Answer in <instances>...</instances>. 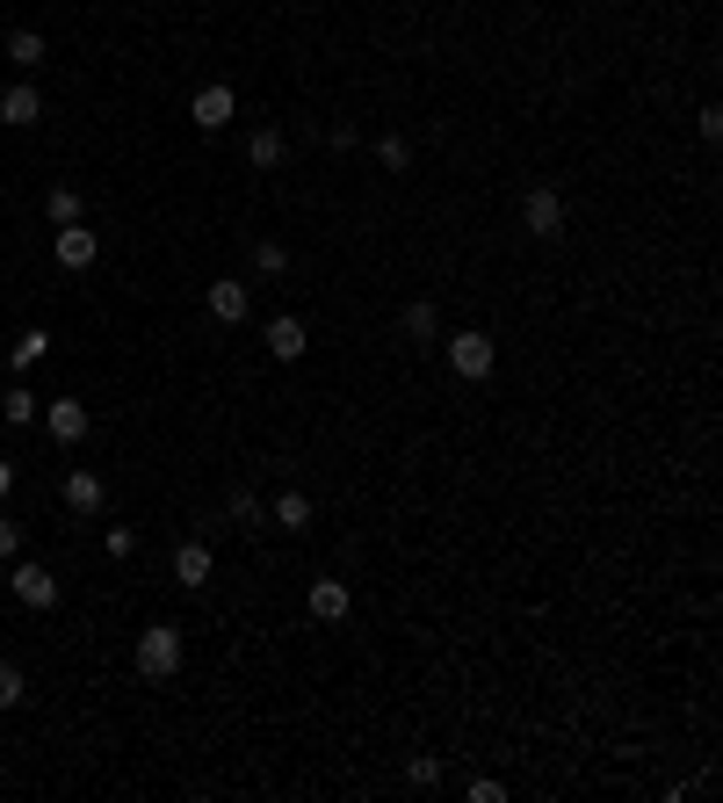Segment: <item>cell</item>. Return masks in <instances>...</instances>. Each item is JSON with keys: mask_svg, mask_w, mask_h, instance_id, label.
Masks as SVG:
<instances>
[{"mask_svg": "<svg viewBox=\"0 0 723 803\" xmlns=\"http://www.w3.org/2000/svg\"><path fill=\"white\" fill-rule=\"evenodd\" d=\"M52 254H58V268H94V261H102V232H87V225H58Z\"/></svg>", "mask_w": 723, "mask_h": 803, "instance_id": "cell-6", "label": "cell"}, {"mask_svg": "<svg viewBox=\"0 0 723 803\" xmlns=\"http://www.w3.org/2000/svg\"><path fill=\"white\" fill-rule=\"evenodd\" d=\"M268 522L290 528V536H304V528H311V500H304V492H276V500H268Z\"/></svg>", "mask_w": 723, "mask_h": 803, "instance_id": "cell-15", "label": "cell"}, {"mask_svg": "<svg viewBox=\"0 0 723 803\" xmlns=\"http://www.w3.org/2000/svg\"><path fill=\"white\" fill-rule=\"evenodd\" d=\"M102 543H109V558H131V550H138V536H131V528H109Z\"/></svg>", "mask_w": 723, "mask_h": 803, "instance_id": "cell-28", "label": "cell"}, {"mask_svg": "<svg viewBox=\"0 0 723 803\" xmlns=\"http://www.w3.org/2000/svg\"><path fill=\"white\" fill-rule=\"evenodd\" d=\"M138 673L145 681H174V673H181V629L174 623L138 629Z\"/></svg>", "mask_w": 723, "mask_h": 803, "instance_id": "cell-1", "label": "cell"}, {"mask_svg": "<svg viewBox=\"0 0 723 803\" xmlns=\"http://www.w3.org/2000/svg\"><path fill=\"white\" fill-rule=\"evenodd\" d=\"M694 131H702V138H709V145H716V138H723V109H716V102H709V109H702V116H694Z\"/></svg>", "mask_w": 723, "mask_h": 803, "instance_id": "cell-26", "label": "cell"}, {"mask_svg": "<svg viewBox=\"0 0 723 803\" xmlns=\"http://www.w3.org/2000/svg\"><path fill=\"white\" fill-rule=\"evenodd\" d=\"M377 159L391 167V175H405V167H413V138H398V131H383V138H377Z\"/></svg>", "mask_w": 723, "mask_h": 803, "instance_id": "cell-22", "label": "cell"}, {"mask_svg": "<svg viewBox=\"0 0 723 803\" xmlns=\"http://www.w3.org/2000/svg\"><path fill=\"white\" fill-rule=\"evenodd\" d=\"M398 333H405L413 348H442V312H434V304H405V319H398Z\"/></svg>", "mask_w": 723, "mask_h": 803, "instance_id": "cell-13", "label": "cell"}, {"mask_svg": "<svg viewBox=\"0 0 723 803\" xmlns=\"http://www.w3.org/2000/svg\"><path fill=\"white\" fill-rule=\"evenodd\" d=\"M304 609L319 615V623H347V609H355V594H347V579H311Z\"/></svg>", "mask_w": 723, "mask_h": 803, "instance_id": "cell-9", "label": "cell"}, {"mask_svg": "<svg viewBox=\"0 0 723 803\" xmlns=\"http://www.w3.org/2000/svg\"><path fill=\"white\" fill-rule=\"evenodd\" d=\"M102 500H109V486L94 471H73L66 478V506H73V514H102Z\"/></svg>", "mask_w": 723, "mask_h": 803, "instance_id": "cell-14", "label": "cell"}, {"mask_svg": "<svg viewBox=\"0 0 723 803\" xmlns=\"http://www.w3.org/2000/svg\"><path fill=\"white\" fill-rule=\"evenodd\" d=\"M224 514H232V522H240V528H260V514H268V506H260V492H232V500H224Z\"/></svg>", "mask_w": 723, "mask_h": 803, "instance_id": "cell-23", "label": "cell"}, {"mask_svg": "<svg viewBox=\"0 0 723 803\" xmlns=\"http://www.w3.org/2000/svg\"><path fill=\"white\" fill-rule=\"evenodd\" d=\"M8 587H15L22 609H58V572L36 558H15V572H8Z\"/></svg>", "mask_w": 723, "mask_h": 803, "instance_id": "cell-4", "label": "cell"}, {"mask_svg": "<svg viewBox=\"0 0 723 803\" xmlns=\"http://www.w3.org/2000/svg\"><path fill=\"white\" fill-rule=\"evenodd\" d=\"M8 66L36 73V66H44V36H36V30H15V36H8Z\"/></svg>", "mask_w": 723, "mask_h": 803, "instance_id": "cell-17", "label": "cell"}, {"mask_svg": "<svg viewBox=\"0 0 723 803\" xmlns=\"http://www.w3.org/2000/svg\"><path fill=\"white\" fill-rule=\"evenodd\" d=\"M8 492H15V464H8V456H0V500H8Z\"/></svg>", "mask_w": 723, "mask_h": 803, "instance_id": "cell-30", "label": "cell"}, {"mask_svg": "<svg viewBox=\"0 0 723 803\" xmlns=\"http://www.w3.org/2000/svg\"><path fill=\"white\" fill-rule=\"evenodd\" d=\"M521 232H529V239H557V232H565V189L543 181V189L521 196Z\"/></svg>", "mask_w": 723, "mask_h": 803, "instance_id": "cell-3", "label": "cell"}, {"mask_svg": "<svg viewBox=\"0 0 723 803\" xmlns=\"http://www.w3.org/2000/svg\"><path fill=\"white\" fill-rule=\"evenodd\" d=\"M0 355H8V341H0Z\"/></svg>", "mask_w": 723, "mask_h": 803, "instance_id": "cell-31", "label": "cell"}, {"mask_svg": "<svg viewBox=\"0 0 723 803\" xmlns=\"http://www.w3.org/2000/svg\"><path fill=\"white\" fill-rule=\"evenodd\" d=\"M254 268H260V276H282V268H290V246H282V239H260L254 246Z\"/></svg>", "mask_w": 723, "mask_h": 803, "instance_id": "cell-24", "label": "cell"}, {"mask_svg": "<svg viewBox=\"0 0 723 803\" xmlns=\"http://www.w3.org/2000/svg\"><path fill=\"white\" fill-rule=\"evenodd\" d=\"M189 116H196V131H224V123L240 116V94H232V88L218 80V88H203V94L189 102Z\"/></svg>", "mask_w": 723, "mask_h": 803, "instance_id": "cell-8", "label": "cell"}, {"mask_svg": "<svg viewBox=\"0 0 723 803\" xmlns=\"http://www.w3.org/2000/svg\"><path fill=\"white\" fill-rule=\"evenodd\" d=\"M0 123H8V131H30V123H44V88H36V80H15V88L0 94Z\"/></svg>", "mask_w": 723, "mask_h": 803, "instance_id": "cell-7", "label": "cell"}, {"mask_svg": "<svg viewBox=\"0 0 723 803\" xmlns=\"http://www.w3.org/2000/svg\"><path fill=\"white\" fill-rule=\"evenodd\" d=\"M507 796V782H492V774H478V782H470V803H500Z\"/></svg>", "mask_w": 723, "mask_h": 803, "instance_id": "cell-27", "label": "cell"}, {"mask_svg": "<svg viewBox=\"0 0 723 803\" xmlns=\"http://www.w3.org/2000/svg\"><path fill=\"white\" fill-rule=\"evenodd\" d=\"M44 427H52V442H58V449H80V442H87V427H94V413H87L80 399H52V405H44Z\"/></svg>", "mask_w": 723, "mask_h": 803, "instance_id": "cell-5", "label": "cell"}, {"mask_svg": "<svg viewBox=\"0 0 723 803\" xmlns=\"http://www.w3.org/2000/svg\"><path fill=\"white\" fill-rule=\"evenodd\" d=\"M44 355H52V333H44V326H30V333L15 341V348H8V369H22V377H30V369L44 363Z\"/></svg>", "mask_w": 723, "mask_h": 803, "instance_id": "cell-16", "label": "cell"}, {"mask_svg": "<svg viewBox=\"0 0 723 803\" xmlns=\"http://www.w3.org/2000/svg\"><path fill=\"white\" fill-rule=\"evenodd\" d=\"M405 782H413V789H434V782H442V760H434V752H413V760H405Z\"/></svg>", "mask_w": 723, "mask_h": 803, "instance_id": "cell-25", "label": "cell"}, {"mask_svg": "<svg viewBox=\"0 0 723 803\" xmlns=\"http://www.w3.org/2000/svg\"><path fill=\"white\" fill-rule=\"evenodd\" d=\"M15 550H22V528H15V522H0V558L15 565Z\"/></svg>", "mask_w": 723, "mask_h": 803, "instance_id": "cell-29", "label": "cell"}, {"mask_svg": "<svg viewBox=\"0 0 723 803\" xmlns=\"http://www.w3.org/2000/svg\"><path fill=\"white\" fill-rule=\"evenodd\" d=\"M44 218L52 225H80V189H44Z\"/></svg>", "mask_w": 723, "mask_h": 803, "instance_id": "cell-19", "label": "cell"}, {"mask_svg": "<svg viewBox=\"0 0 723 803\" xmlns=\"http://www.w3.org/2000/svg\"><path fill=\"white\" fill-rule=\"evenodd\" d=\"M282 153H290L282 131H254V138H246V159H254V167H282Z\"/></svg>", "mask_w": 723, "mask_h": 803, "instance_id": "cell-18", "label": "cell"}, {"mask_svg": "<svg viewBox=\"0 0 723 803\" xmlns=\"http://www.w3.org/2000/svg\"><path fill=\"white\" fill-rule=\"evenodd\" d=\"M304 319H290V312H276L268 319V355H276V363H297V355H304Z\"/></svg>", "mask_w": 723, "mask_h": 803, "instance_id": "cell-12", "label": "cell"}, {"mask_svg": "<svg viewBox=\"0 0 723 803\" xmlns=\"http://www.w3.org/2000/svg\"><path fill=\"white\" fill-rule=\"evenodd\" d=\"M30 702V681H22V666L15 659H0V710H22Z\"/></svg>", "mask_w": 723, "mask_h": 803, "instance_id": "cell-21", "label": "cell"}, {"mask_svg": "<svg viewBox=\"0 0 723 803\" xmlns=\"http://www.w3.org/2000/svg\"><path fill=\"white\" fill-rule=\"evenodd\" d=\"M210 319H218V326H240V319H246V304H254V290H246V282H232V276H218V282H210Z\"/></svg>", "mask_w": 723, "mask_h": 803, "instance_id": "cell-10", "label": "cell"}, {"mask_svg": "<svg viewBox=\"0 0 723 803\" xmlns=\"http://www.w3.org/2000/svg\"><path fill=\"white\" fill-rule=\"evenodd\" d=\"M442 348H448V369H456V377H470V384H478V377H492V369H500V348H492V333H478V326L448 333Z\"/></svg>", "mask_w": 723, "mask_h": 803, "instance_id": "cell-2", "label": "cell"}, {"mask_svg": "<svg viewBox=\"0 0 723 803\" xmlns=\"http://www.w3.org/2000/svg\"><path fill=\"white\" fill-rule=\"evenodd\" d=\"M210 572H218L210 543H181V550H174V587H210Z\"/></svg>", "mask_w": 723, "mask_h": 803, "instance_id": "cell-11", "label": "cell"}, {"mask_svg": "<svg viewBox=\"0 0 723 803\" xmlns=\"http://www.w3.org/2000/svg\"><path fill=\"white\" fill-rule=\"evenodd\" d=\"M0 420H8V427H30V420H36V391L15 384L8 399H0Z\"/></svg>", "mask_w": 723, "mask_h": 803, "instance_id": "cell-20", "label": "cell"}]
</instances>
